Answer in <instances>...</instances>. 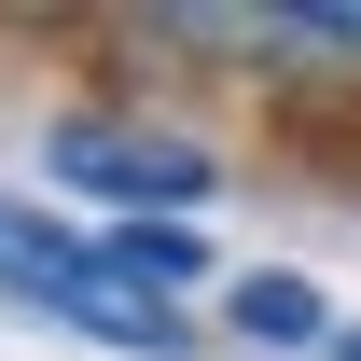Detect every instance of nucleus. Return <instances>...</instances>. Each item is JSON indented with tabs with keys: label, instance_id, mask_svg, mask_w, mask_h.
Listing matches in <instances>:
<instances>
[{
	"label": "nucleus",
	"instance_id": "f257e3e1",
	"mask_svg": "<svg viewBox=\"0 0 361 361\" xmlns=\"http://www.w3.org/2000/svg\"><path fill=\"white\" fill-rule=\"evenodd\" d=\"M0 292L14 306H42V319H84V334H111V348H180V306H139L126 278L97 264V236L84 223H56V209H28V195H0Z\"/></svg>",
	"mask_w": 361,
	"mask_h": 361
},
{
	"label": "nucleus",
	"instance_id": "f03ea898",
	"mask_svg": "<svg viewBox=\"0 0 361 361\" xmlns=\"http://www.w3.org/2000/svg\"><path fill=\"white\" fill-rule=\"evenodd\" d=\"M56 180H70V195H111L126 223H180L223 167H209V139L153 126V111H70V126H56Z\"/></svg>",
	"mask_w": 361,
	"mask_h": 361
},
{
	"label": "nucleus",
	"instance_id": "7ed1b4c3",
	"mask_svg": "<svg viewBox=\"0 0 361 361\" xmlns=\"http://www.w3.org/2000/svg\"><path fill=\"white\" fill-rule=\"evenodd\" d=\"M153 42L180 56H236V70H264V84H319V70H348L361 84V0H250V14H139Z\"/></svg>",
	"mask_w": 361,
	"mask_h": 361
},
{
	"label": "nucleus",
	"instance_id": "20e7f679",
	"mask_svg": "<svg viewBox=\"0 0 361 361\" xmlns=\"http://www.w3.org/2000/svg\"><path fill=\"white\" fill-rule=\"evenodd\" d=\"M97 264L126 278L139 306H180V292L209 278V236H195V223H97Z\"/></svg>",
	"mask_w": 361,
	"mask_h": 361
},
{
	"label": "nucleus",
	"instance_id": "39448f33",
	"mask_svg": "<svg viewBox=\"0 0 361 361\" xmlns=\"http://www.w3.org/2000/svg\"><path fill=\"white\" fill-rule=\"evenodd\" d=\"M236 334H250V348H319L334 319H319L306 278H236Z\"/></svg>",
	"mask_w": 361,
	"mask_h": 361
},
{
	"label": "nucleus",
	"instance_id": "423d86ee",
	"mask_svg": "<svg viewBox=\"0 0 361 361\" xmlns=\"http://www.w3.org/2000/svg\"><path fill=\"white\" fill-rule=\"evenodd\" d=\"M334 361H361V334H334Z\"/></svg>",
	"mask_w": 361,
	"mask_h": 361
}]
</instances>
